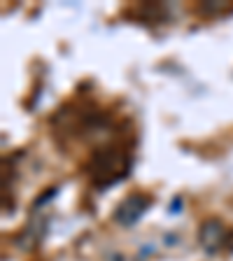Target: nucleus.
Listing matches in <instances>:
<instances>
[{"label":"nucleus","instance_id":"nucleus-7","mask_svg":"<svg viewBox=\"0 0 233 261\" xmlns=\"http://www.w3.org/2000/svg\"><path fill=\"white\" fill-rule=\"evenodd\" d=\"M170 212H179V198H177V201H173V207H170Z\"/></svg>","mask_w":233,"mask_h":261},{"label":"nucleus","instance_id":"nucleus-1","mask_svg":"<svg viewBox=\"0 0 233 261\" xmlns=\"http://www.w3.org/2000/svg\"><path fill=\"white\" fill-rule=\"evenodd\" d=\"M128 168H131V159L126 149L103 145L93 152L91 161L87 166V173L93 185L108 187V185H114V182L124 179L128 175Z\"/></svg>","mask_w":233,"mask_h":261},{"label":"nucleus","instance_id":"nucleus-2","mask_svg":"<svg viewBox=\"0 0 233 261\" xmlns=\"http://www.w3.org/2000/svg\"><path fill=\"white\" fill-rule=\"evenodd\" d=\"M149 205H152V198H149L147 194H128L124 201L117 205L112 219L117 224H121V226L128 228V226H133L142 215H145Z\"/></svg>","mask_w":233,"mask_h":261},{"label":"nucleus","instance_id":"nucleus-4","mask_svg":"<svg viewBox=\"0 0 233 261\" xmlns=\"http://www.w3.org/2000/svg\"><path fill=\"white\" fill-rule=\"evenodd\" d=\"M44 219L42 217H35V219H31V222L26 224V228H23L21 233L14 238V245L19 247V250H23V252H31V250H35L38 247V243L42 240V233H44Z\"/></svg>","mask_w":233,"mask_h":261},{"label":"nucleus","instance_id":"nucleus-6","mask_svg":"<svg viewBox=\"0 0 233 261\" xmlns=\"http://www.w3.org/2000/svg\"><path fill=\"white\" fill-rule=\"evenodd\" d=\"M54 196H56V189H51V191H49V194H42V196H40V198H38V201H35V205H33V207L38 210V207L42 205L44 201H49V198H54Z\"/></svg>","mask_w":233,"mask_h":261},{"label":"nucleus","instance_id":"nucleus-5","mask_svg":"<svg viewBox=\"0 0 233 261\" xmlns=\"http://www.w3.org/2000/svg\"><path fill=\"white\" fill-rule=\"evenodd\" d=\"M231 10H233V3H228V0H203L198 5V12L208 16H222V14H228Z\"/></svg>","mask_w":233,"mask_h":261},{"label":"nucleus","instance_id":"nucleus-3","mask_svg":"<svg viewBox=\"0 0 233 261\" xmlns=\"http://www.w3.org/2000/svg\"><path fill=\"white\" fill-rule=\"evenodd\" d=\"M226 238H228V228L224 226V222L217 217L205 219V222L201 224V228H198V243H201V247L205 252H210V254L222 250L224 245H226Z\"/></svg>","mask_w":233,"mask_h":261}]
</instances>
